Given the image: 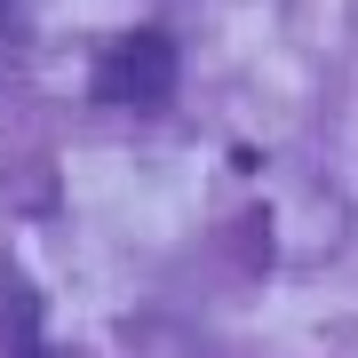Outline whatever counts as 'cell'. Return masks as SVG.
<instances>
[{"instance_id":"cell-1","label":"cell","mask_w":358,"mask_h":358,"mask_svg":"<svg viewBox=\"0 0 358 358\" xmlns=\"http://www.w3.org/2000/svg\"><path fill=\"white\" fill-rule=\"evenodd\" d=\"M96 96L120 112H159L176 96V40L167 32H120L96 56Z\"/></svg>"}]
</instances>
